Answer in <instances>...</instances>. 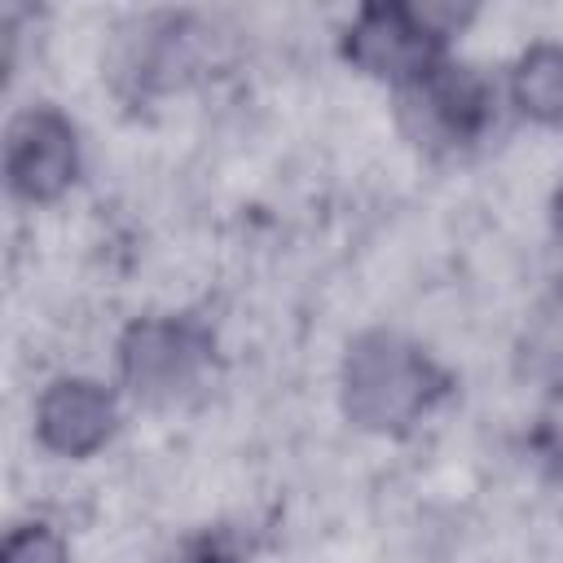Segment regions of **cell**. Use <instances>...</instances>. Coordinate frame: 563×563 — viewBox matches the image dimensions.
Wrapping results in <instances>:
<instances>
[{"mask_svg": "<svg viewBox=\"0 0 563 563\" xmlns=\"http://www.w3.org/2000/svg\"><path fill=\"white\" fill-rule=\"evenodd\" d=\"M431 44L435 35L427 31V22H418L405 9H369L352 31V57L378 75H409V70L427 75Z\"/></svg>", "mask_w": 563, "mask_h": 563, "instance_id": "3957f363", "label": "cell"}, {"mask_svg": "<svg viewBox=\"0 0 563 563\" xmlns=\"http://www.w3.org/2000/svg\"><path fill=\"white\" fill-rule=\"evenodd\" d=\"M435 374L427 356L400 339L374 334L347 356V409L365 427H400L427 409Z\"/></svg>", "mask_w": 563, "mask_h": 563, "instance_id": "6da1fadb", "label": "cell"}, {"mask_svg": "<svg viewBox=\"0 0 563 563\" xmlns=\"http://www.w3.org/2000/svg\"><path fill=\"white\" fill-rule=\"evenodd\" d=\"M75 136L53 110H31L9 132V180L26 198H48L70 180Z\"/></svg>", "mask_w": 563, "mask_h": 563, "instance_id": "7a4b0ae2", "label": "cell"}, {"mask_svg": "<svg viewBox=\"0 0 563 563\" xmlns=\"http://www.w3.org/2000/svg\"><path fill=\"white\" fill-rule=\"evenodd\" d=\"M515 92L523 110H532L545 123H563V48H532L519 62Z\"/></svg>", "mask_w": 563, "mask_h": 563, "instance_id": "8992f818", "label": "cell"}, {"mask_svg": "<svg viewBox=\"0 0 563 563\" xmlns=\"http://www.w3.org/2000/svg\"><path fill=\"white\" fill-rule=\"evenodd\" d=\"M40 431L53 449L84 453L110 431V400L92 383H57L40 400Z\"/></svg>", "mask_w": 563, "mask_h": 563, "instance_id": "277c9868", "label": "cell"}, {"mask_svg": "<svg viewBox=\"0 0 563 563\" xmlns=\"http://www.w3.org/2000/svg\"><path fill=\"white\" fill-rule=\"evenodd\" d=\"M194 352H198V343H194L189 330H180V325H145V330H136L132 347L123 352V365L145 387L180 383L189 361H194Z\"/></svg>", "mask_w": 563, "mask_h": 563, "instance_id": "5b68a950", "label": "cell"}]
</instances>
